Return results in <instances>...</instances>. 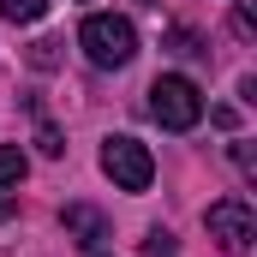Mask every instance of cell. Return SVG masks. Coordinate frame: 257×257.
Wrapping results in <instances>:
<instances>
[{
    "label": "cell",
    "mask_w": 257,
    "mask_h": 257,
    "mask_svg": "<svg viewBox=\"0 0 257 257\" xmlns=\"http://www.w3.org/2000/svg\"><path fill=\"white\" fill-rule=\"evenodd\" d=\"M209 239L221 245L227 257H245L251 251V239H257V215H251V203L245 197H221V203H209Z\"/></svg>",
    "instance_id": "277c9868"
},
{
    "label": "cell",
    "mask_w": 257,
    "mask_h": 257,
    "mask_svg": "<svg viewBox=\"0 0 257 257\" xmlns=\"http://www.w3.org/2000/svg\"><path fill=\"white\" fill-rule=\"evenodd\" d=\"M102 174H108L120 192H150V180H156V156H150L138 138H108V144H102Z\"/></svg>",
    "instance_id": "3957f363"
},
{
    "label": "cell",
    "mask_w": 257,
    "mask_h": 257,
    "mask_svg": "<svg viewBox=\"0 0 257 257\" xmlns=\"http://www.w3.org/2000/svg\"><path fill=\"white\" fill-rule=\"evenodd\" d=\"M150 114H156L168 132H192L197 120H203V96H197L192 78L168 72V78H156V84H150Z\"/></svg>",
    "instance_id": "7a4b0ae2"
},
{
    "label": "cell",
    "mask_w": 257,
    "mask_h": 257,
    "mask_svg": "<svg viewBox=\"0 0 257 257\" xmlns=\"http://www.w3.org/2000/svg\"><path fill=\"white\" fill-rule=\"evenodd\" d=\"M168 42H174V54H186V60H197V54H209V48L197 42V36L186 30V24H174V30H168Z\"/></svg>",
    "instance_id": "9c48e42d"
},
{
    "label": "cell",
    "mask_w": 257,
    "mask_h": 257,
    "mask_svg": "<svg viewBox=\"0 0 257 257\" xmlns=\"http://www.w3.org/2000/svg\"><path fill=\"white\" fill-rule=\"evenodd\" d=\"M54 60H60V42H36V48H30V66H36V72H48Z\"/></svg>",
    "instance_id": "8fae6325"
},
{
    "label": "cell",
    "mask_w": 257,
    "mask_h": 257,
    "mask_svg": "<svg viewBox=\"0 0 257 257\" xmlns=\"http://www.w3.org/2000/svg\"><path fill=\"white\" fill-rule=\"evenodd\" d=\"M60 221H66V233H72L84 251H96V245L108 239V215H102L96 203H66V215H60Z\"/></svg>",
    "instance_id": "5b68a950"
},
{
    "label": "cell",
    "mask_w": 257,
    "mask_h": 257,
    "mask_svg": "<svg viewBox=\"0 0 257 257\" xmlns=\"http://www.w3.org/2000/svg\"><path fill=\"white\" fill-rule=\"evenodd\" d=\"M48 12V0H0V18H12V24H36Z\"/></svg>",
    "instance_id": "52a82bcc"
},
{
    "label": "cell",
    "mask_w": 257,
    "mask_h": 257,
    "mask_svg": "<svg viewBox=\"0 0 257 257\" xmlns=\"http://www.w3.org/2000/svg\"><path fill=\"white\" fill-rule=\"evenodd\" d=\"M78 48H84L90 66L114 72V66H132V54H138V30H132V18H120V12H90L84 30H78Z\"/></svg>",
    "instance_id": "6da1fadb"
},
{
    "label": "cell",
    "mask_w": 257,
    "mask_h": 257,
    "mask_svg": "<svg viewBox=\"0 0 257 257\" xmlns=\"http://www.w3.org/2000/svg\"><path fill=\"white\" fill-rule=\"evenodd\" d=\"M144 257H180V239H174L168 227H150V233H144Z\"/></svg>",
    "instance_id": "ba28073f"
},
{
    "label": "cell",
    "mask_w": 257,
    "mask_h": 257,
    "mask_svg": "<svg viewBox=\"0 0 257 257\" xmlns=\"http://www.w3.org/2000/svg\"><path fill=\"white\" fill-rule=\"evenodd\" d=\"M12 215H18V197H12V192H0V221H12Z\"/></svg>",
    "instance_id": "7c38bea8"
},
{
    "label": "cell",
    "mask_w": 257,
    "mask_h": 257,
    "mask_svg": "<svg viewBox=\"0 0 257 257\" xmlns=\"http://www.w3.org/2000/svg\"><path fill=\"white\" fill-rule=\"evenodd\" d=\"M144 6H156V0H144Z\"/></svg>",
    "instance_id": "4fadbf2b"
},
{
    "label": "cell",
    "mask_w": 257,
    "mask_h": 257,
    "mask_svg": "<svg viewBox=\"0 0 257 257\" xmlns=\"http://www.w3.org/2000/svg\"><path fill=\"white\" fill-rule=\"evenodd\" d=\"M36 150H42V156H66V138H60V126H48V120H42V126H36Z\"/></svg>",
    "instance_id": "30bf717a"
},
{
    "label": "cell",
    "mask_w": 257,
    "mask_h": 257,
    "mask_svg": "<svg viewBox=\"0 0 257 257\" xmlns=\"http://www.w3.org/2000/svg\"><path fill=\"white\" fill-rule=\"evenodd\" d=\"M24 174H30V156H24L18 144H0V192H6V186H18Z\"/></svg>",
    "instance_id": "8992f818"
}]
</instances>
